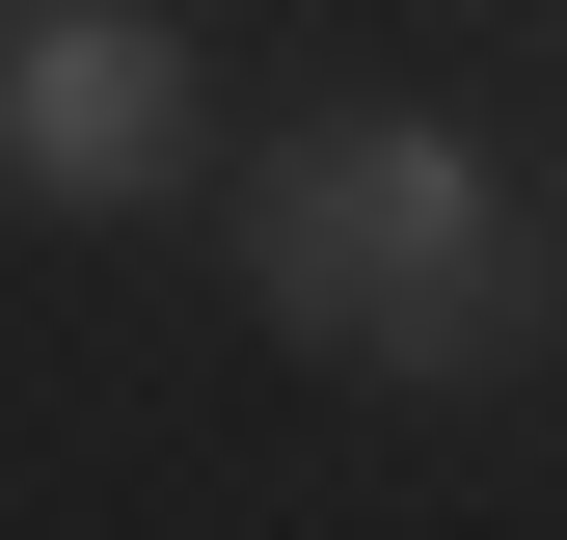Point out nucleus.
Returning a JSON list of instances; mask_svg holds the SVG:
<instances>
[{
	"instance_id": "nucleus-2",
	"label": "nucleus",
	"mask_w": 567,
	"mask_h": 540,
	"mask_svg": "<svg viewBox=\"0 0 567 540\" xmlns=\"http://www.w3.org/2000/svg\"><path fill=\"white\" fill-rule=\"evenodd\" d=\"M189 163H217V108H189L163 0H0V189L28 217H163Z\"/></svg>"
},
{
	"instance_id": "nucleus-1",
	"label": "nucleus",
	"mask_w": 567,
	"mask_h": 540,
	"mask_svg": "<svg viewBox=\"0 0 567 540\" xmlns=\"http://www.w3.org/2000/svg\"><path fill=\"white\" fill-rule=\"evenodd\" d=\"M244 298L351 378H486L540 352V189L460 108H298L244 163Z\"/></svg>"
}]
</instances>
